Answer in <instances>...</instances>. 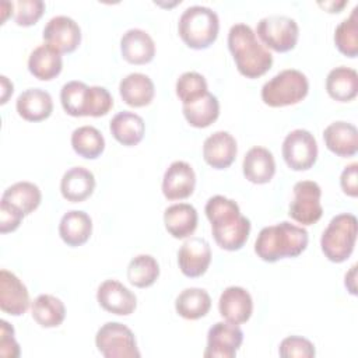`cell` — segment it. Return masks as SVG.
<instances>
[{"mask_svg":"<svg viewBox=\"0 0 358 358\" xmlns=\"http://www.w3.org/2000/svg\"><path fill=\"white\" fill-rule=\"evenodd\" d=\"M282 158L294 171H306L317 159V143L313 134L305 129L289 131L282 141Z\"/></svg>","mask_w":358,"mask_h":358,"instance_id":"cell-10","label":"cell"},{"mask_svg":"<svg viewBox=\"0 0 358 358\" xmlns=\"http://www.w3.org/2000/svg\"><path fill=\"white\" fill-rule=\"evenodd\" d=\"M358 232L357 217L350 213L337 214L330 220L320 238L324 256L333 263L345 262L355 246Z\"/></svg>","mask_w":358,"mask_h":358,"instance_id":"cell-6","label":"cell"},{"mask_svg":"<svg viewBox=\"0 0 358 358\" xmlns=\"http://www.w3.org/2000/svg\"><path fill=\"white\" fill-rule=\"evenodd\" d=\"M29 308V294L25 284L11 271H0V309L11 316H21Z\"/></svg>","mask_w":358,"mask_h":358,"instance_id":"cell-16","label":"cell"},{"mask_svg":"<svg viewBox=\"0 0 358 358\" xmlns=\"http://www.w3.org/2000/svg\"><path fill=\"white\" fill-rule=\"evenodd\" d=\"M24 215L25 214L18 207H15L14 204L1 199V201H0V232L7 234V232L15 231L20 227Z\"/></svg>","mask_w":358,"mask_h":358,"instance_id":"cell-41","label":"cell"},{"mask_svg":"<svg viewBox=\"0 0 358 358\" xmlns=\"http://www.w3.org/2000/svg\"><path fill=\"white\" fill-rule=\"evenodd\" d=\"M211 308V298L203 288H186L175 301V309L179 316L187 320H197L208 313Z\"/></svg>","mask_w":358,"mask_h":358,"instance_id":"cell-32","label":"cell"},{"mask_svg":"<svg viewBox=\"0 0 358 358\" xmlns=\"http://www.w3.org/2000/svg\"><path fill=\"white\" fill-rule=\"evenodd\" d=\"M60 102L64 112L70 116H92L106 115L113 106V98L105 87H88L83 81H69L60 90Z\"/></svg>","mask_w":358,"mask_h":358,"instance_id":"cell-4","label":"cell"},{"mask_svg":"<svg viewBox=\"0 0 358 358\" xmlns=\"http://www.w3.org/2000/svg\"><path fill=\"white\" fill-rule=\"evenodd\" d=\"M197 222V210L192 204L176 203L166 207L164 211L165 228L176 239H185L193 235Z\"/></svg>","mask_w":358,"mask_h":358,"instance_id":"cell-25","label":"cell"},{"mask_svg":"<svg viewBox=\"0 0 358 358\" xmlns=\"http://www.w3.org/2000/svg\"><path fill=\"white\" fill-rule=\"evenodd\" d=\"M218 310L220 315L231 323L242 324L246 323L253 312V301L250 294L236 285L227 287L218 301Z\"/></svg>","mask_w":358,"mask_h":358,"instance_id":"cell-18","label":"cell"},{"mask_svg":"<svg viewBox=\"0 0 358 358\" xmlns=\"http://www.w3.org/2000/svg\"><path fill=\"white\" fill-rule=\"evenodd\" d=\"M309 91L306 76L295 69L277 73L262 87V101L271 108H281L301 102Z\"/></svg>","mask_w":358,"mask_h":358,"instance_id":"cell-7","label":"cell"},{"mask_svg":"<svg viewBox=\"0 0 358 358\" xmlns=\"http://www.w3.org/2000/svg\"><path fill=\"white\" fill-rule=\"evenodd\" d=\"M326 91L330 98L338 102H348L357 96L358 74L354 69L338 66L327 74Z\"/></svg>","mask_w":358,"mask_h":358,"instance_id":"cell-30","label":"cell"},{"mask_svg":"<svg viewBox=\"0 0 358 358\" xmlns=\"http://www.w3.org/2000/svg\"><path fill=\"white\" fill-rule=\"evenodd\" d=\"M96 301L105 310L127 316L134 312L137 306L136 295L117 280H105L96 289Z\"/></svg>","mask_w":358,"mask_h":358,"instance_id":"cell-15","label":"cell"},{"mask_svg":"<svg viewBox=\"0 0 358 358\" xmlns=\"http://www.w3.org/2000/svg\"><path fill=\"white\" fill-rule=\"evenodd\" d=\"M15 109L24 120L41 122L52 115L53 101L48 91L41 88H28L18 95Z\"/></svg>","mask_w":358,"mask_h":358,"instance_id":"cell-22","label":"cell"},{"mask_svg":"<svg viewBox=\"0 0 358 358\" xmlns=\"http://www.w3.org/2000/svg\"><path fill=\"white\" fill-rule=\"evenodd\" d=\"M63 69L62 53L52 46L43 43L36 46L28 57L29 73L42 81L53 80Z\"/></svg>","mask_w":358,"mask_h":358,"instance_id":"cell-28","label":"cell"},{"mask_svg":"<svg viewBox=\"0 0 358 358\" xmlns=\"http://www.w3.org/2000/svg\"><path fill=\"white\" fill-rule=\"evenodd\" d=\"M71 147L83 158L95 159L105 150V138L94 126H80L71 133Z\"/></svg>","mask_w":358,"mask_h":358,"instance_id":"cell-35","label":"cell"},{"mask_svg":"<svg viewBox=\"0 0 358 358\" xmlns=\"http://www.w3.org/2000/svg\"><path fill=\"white\" fill-rule=\"evenodd\" d=\"M326 147L338 157H352L358 151V130L352 123L337 120L323 131Z\"/></svg>","mask_w":358,"mask_h":358,"instance_id":"cell-21","label":"cell"},{"mask_svg":"<svg viewBox=\"0 0 358 358\" xmlns=\"http://www.w3.org/2000/svg\"><path fill=\"white\" fill-rule=\"evenodd\" d=\"M31 312L34 320L45 329L60 326L66 317L64 303L50 294L38 295L32 302Z\"/></svg>","mask_w":358,"mask_h":358,"instance_id":"cell-33","label":"cell"},{"mask_svg":"<svg viewBox=\"0 0 358 358\" xmlns=\"http://www.w3.org/2000/svg\"><path fill=\"white\" fill-rule=\"evenodd\" d=\"M92 234V220L81 210L67 211L59 222V235L62 241L71 246L84 245Z\"/></svg>","mask_w":358,"mask_h":358,"instance_id":"cell-27","label":"cell"},{"mask_svg":"<svg viewBox=\"0 0 358 358\" xmlns=\"http://www.w3.org/2000/svg\"><path fill=\"white\" fill-rule=\"evenodd\" d=\"M183 116L187 123L197 129L208 127L218 119L220 102L211 92L204 94L199 99L182 106Z\"/></svg>","mask_w":358,"mask_h":358,"instance_id":"cell-31","label":"cell"},{"mask_svg":"<svg viewBox=\"0 0 358 358\" xmlns=\"http://www.w3.org/2000/svg\"><path fill=\"white\" fill-rule=\"evenodd\" d=\"M45 11L42 0H17L14 1V21L20 27H31L38 22Z\"/></svg>","mask_w":358,"mask_h":358,"instance_id":"cell-39","label":"cell"},{"mask_svg":"<svg viewBox=\"0 0 358 358\" xmlns=\"http://www.w3.org/2000/svg\"><path fill=\"white\" fill-rule=\"evenodd\" d=\"M42 38L46 45L57 52L71 53L81 42V29L73 18L67 15H56L45 25Z\"/></svg>","mask_w":358,"mask_h":358,"instance_id":"cell-13","label":"cell"},{"mask_svg":"<svg viewBox=\"0 0 358 358\" xmlns=\"http://www.w3.org/2000/svg\"><path fill=\"white\" fill-rule=\"evenodd\" d=\"M1 199L14 204L25 215H28L39 207L41 200H42V193H41V189L35 183L21 180V182H15L11 186H8L3 192Z\"/></svg>","mask_w":358,"mask_h":358,"instance_id":"cell-34","label":"cell"},{"mask_svg":"<svg viewBox=\"0 0 358 358\" xmlns=\"http://www.w3.org/2000/svg\"><path fill=\"white\" fill-rule=\"evenodd\" d=\"M228 48L238 71L246 78H257L273 66V55L257 41L256 32L243 22L229 28Z\"/></svg>","mask_w":358,"mask_h":358,"instance_id":"cell-2","label":"cell"},{"mask_svg":"<svg viewBox=\"0 0 358 358\" xmlns=\"http://www.w3.org/2000/svg\"><path fill=\"white\" fill-rule=\"evenodd\" d=\"M242 171L252 183H268L275 173V161L271 151L260 145L252 147L243 157Z\"/></svg>","mask_w":358,"mask_h":358,"instance_id":"cell-23","label":"cell"},{"mask_svg":"<svg viewBox=\"0 0 358 358\" xmlns=\"http://www.w3.org/2000/svg\"><path fill=\"white\" fill-rule=\"evenodd\" d=\"M340 186L347 196H358V164L352 162L347 165L340 176Z\"/></svg>","mask_w":358,"mask_h":358,"instance_id":"cell-43","label":"cell"},{"mask_svg":"<svg viewBox=\"0 0 358 358\" xmlns=\"http://www.w3.org/2000/svg\"><path fill=\"white\" fill-rule=\"evenodd\" d=\"M211 263L210 243L199 236H192L183 242L178 252V266L190 278L203 275Z\"/></svg>","mask_w":358,"mask_h":358,"instance_id":"cell-14","label":"cell"},{"mask_svg":"<svg viewBox=\"0 0 358 358\" xmlns=\"http://www.w3.org/2000/svg\"><path fill=\"white\" fill-rule=\"evenodd\" d=\"M120 52L126 62L145 64L155 56V43L144 29L130 28L120 38Z\"/></svg>","mask_w":358,"mask_h":358,"instance_id":"cell-20","label":"cell"},{"mask_svg":"<svg viewBox=\"0 0 358 358\" xmlns=\"http://www.w3.org/2000/svg\"><path fill=\"white\" fill-rule=\"evenodd\" d=\"M179 36L192 49H206L215 42L220 31V20L214 10L206 6L187 7L178 24Z\"/></svg>","mask_w":358,"mask_h":358,"instance_id":"cell-5","label":"cell"},{"mask_svg":"<svg viewBox=\"0 0 358 358\" xmlns=\"http://www.w3.org/2000/svg\"><path fill=\"white\" fill-rule=\"evenodd\" d=\"M119 92L124 103L133 108H141L151 103L155 87L148 76L143 73H130L122 78Z\"/></svg>","mask_w":358,"mask_h":358,"instance_id":"cell-26","label":"cell"},{"mask_svg":"<svg viewBox=\"0 0 358 358\" xmlns=\"http://www.w3.org/2000/svg\"><path fill=\"white\" fill-rule=\"evenodd\" d=\"M278 354L282 358H312L316 351L310 340L301 336H289L280 343Z\"/></svg>","mask_w":358,"mask_h":358,"instance_id":"cell-40","label":"cell"},{"mask_svg":"<svg viewBox=\"0 0 358 358\" xmlns=\"http://www.w3.org/2000/svg\"><path fill=\"white\" fill-rule=\"evenodd\" d=\"M95 345L105 358H138L133 331L123 323L108 322L95 334Z\"/></svg>","mask_w":358,"mask_h":358,"instance_id":"cell-8","label":"cell"},{"mask_svg":"<svg viewBox=\"0 0 358 358\" xmlns=\"http://www.w3.org/2000/svg\"><path fill=\"white\" fill-rule=\"evenodd\" d=\"M294 200L289 204V217L302 225H312L323 215L320 204L322 189L313 180H299L294 185Z\"/></svg>","mask_w":358,"mask_h":358,"instance_id":"cell-11","label":"cell"},{"mask_svg":"<svg viewBox=\"0 0 358 358\" xmlns=\"http://www.w3.org/2000/svg\"><path fill=\"white\" fill-rule=\"evenodd\" d=\"M0 87H1V99H0V102L3 105V103L7 102L8 96L13 94L14 85L6 76H0Z\"/></svg>","mask_w":358,"mask_h":358,"instance_id":"cell-44","label":"cell"},{"mask_svg":"<svg viewBox=\"0 0 358 358\" xmlns=\"http://www.w3.org/2000/svg\"><path fill=\"white\" fill-rule=\"evenodd\" d=\"M0 355L15 358L20 355V345L14 337V329L6 320H0Z\"/></svg>","mask_w":358,"mask_h":358,"instance_id":"cell-42","label":"cell"},{"mask_svg":"<svg viewBox=\"0 0 358 358\" xmlns=\"http://www.w3.org/2000/svg\"><path fill=\"white\" fill-rule=\"evenodd\" d=\"M196 187V173L190 164L173 161L162 178V193L168 200H182L192 196Z\"/></svg>","mask_w":358,"mask_h":358,"instance_id":"cell-17","label":"cell"},{"mask_svg":"<svg viewBox=\"0 0 358 358\" xmlns=\"http://www.w3.org/2000/svg\"><path fill=\"white\" fill-rule=\"evenodd\" d=\"M358 7H354L351 15L343 20L334 31V43L337 49L348 56L355 57L358 55V24H357Z\"/></svg>","mask_w":358,"mask_h":358,"instance_id":"cell-37","label":"cell"},{"mask_svg":"<svg viewBox=\"0 0 358 358\" xmlns=\"http://www.w3.org/2000/svg\"><path fill=\"white\" fill-rule=\"evenodd\" d=\"M256 34L264 46L284 53L295 48L299 36V27L291 17L268 15L257 22Z\"/></svg>","mask_w":358,"mask_h":358,"instance_id":"cell-9","label":"cell"},{"mask_svg":"<svg viewBox=\"0 0 358 358\" xmlns=\"http://www.w3.org/2000/svg\"><path fill=\"white\" fill-rule=\"evenodd\" d=\"M355 270H357V266L354 264V266L350 268V271L345 274V281H344L347 289H348L352 295L357 294V287H355Z\"/></svg>","mask_w":358,"mask_h":358,"instance_id":"cell-45","label":"cell"},{"mask_svg":"<svg viewBox=\"0 0 358 358\" xmlns=\"http://www.w3.org/2000/svg\"><path fill=\"white\" fill-rule=\"evenodd\" d=\"M206 215L211 222V232L217 245L224 250H239L250 234V221L241 214L236 201L217 194L207 200Z\"/></svg>","mask_w":358,"mask_h":358,"instance_id":"cell-1","label":"cell"},{"mask_svg":"<svg viewBox=\"0 0 358 358\" xmlns=\"http://www.w3.org/2000/svg\"><path fill=\"white\" fill-rule=\"evenodd\" d=\"M308 231L288 221L264 227L255 242L256 255L268 263L284 257H296L308 246Z\"/></svg>","mask_w":358,"mask_h":358,"instance_id":"cell-3","label":"cell"},{"mask_svg":"<svg viewBox=\"0 0 358 358\" xmlns=\"http://www.w3.org/2000/svg\"><path fill=\"white\" fill-rule=\"evenodd\" d=\"M109 130L116 141L131 147L143 140L145 133V123L140 115L130 110H122L112 117Z\"/></svg>","mask_w":358,"mask_h":358,"instance_id":"cell-29","label":"cell"},{"mask_svg":"<svg viewBox=\"0 0 358 358\" xmlns=\"http://www.w3.org/2000/svg\"><path fill=\"white\" fill-rule=\"evenodd\" d=\"M176 95L182 105L190 103L208 92L206 78L196 71H186L176 80Z\"/></svg>","mask_w":358,"mask_h":358,"instance_id":"cell-38","label":"cell"},{"mask_svg":"<svg viewBox=\"0 0 358 358\" xmlns=\"http://www.w3.org/2000/svg\"><path fill=\"white\" fill-rule=\"evenodd\" d=\"M243 341V331L231 322H217L207 333L206 358H234Z\"/></svg>","mask_w":358,"mask_h":358,"instance_id":"cell-12","label":"cell"},{"mask_svg":"<svg viewBox=\"0 0 358 358\" xmlns=\"http://www.w3.org/2000/svg\"><path fill=\"white\" fill-rule=\"evenodd\" d=\"M95 189L94 173L84 166L67 169L60 180L62 196L71 203H80L88 199Z\"/></svg>","mask_w":358,"mask_h":358,"instance_id":"cell-24","label":"cell"},{"mask_svg":"<svg viewBox=\"0 0 358 358\" xmlns=\"http://www.w3.org/2000/svg\"><path fill=\"white\" fill-rule=\"evenodd\" d=\"M236 152V140L231 133L224 130L210 134L203 144L204 161L214 169L228 168L235 161Z\"/></svg>","mask_w":358,"mask_h":358,"instance_id":"cell-19","label":"cell"},{"mask_svg":"<svg viewBox=\"0 0 358 358\" xmlns=\"http://www.w3.org/2000/svg\"><path fill=\"white\" fill-rule=\"evenodd\" d=\"M159 277V264L151 255H138L127 266V280L137 288L151 287Z\"/></svg>","mask_w":358,"mask_h":358,"instance_id":"cell-36","label":"cell"},{"mask_svg":"<svg viewBox=\"0 0 358 358\" xmlns=\"http://www.w3.org/2000/svg\"><path fill=\"white\" fill-rule=\"evenodd\" d=\"M345 4H347L345 1H343V3H341V4H338V6H337L334 1H330V3H324V4H320V3H319V6L324 7V8H326L329 13H338V10H340V8H343Z\"/></svg>","mask_w":358,"mask_h":358,"instance_id":"cell-46","label":"cell"}]
</instances>
